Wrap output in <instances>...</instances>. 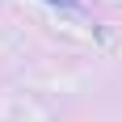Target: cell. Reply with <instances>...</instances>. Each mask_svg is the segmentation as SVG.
<instances>
[{"instance_id":"6da1fadb","label":"cell","mask_w":122,"mask_h":122,"mask_svg":"<svg viewBox=\"0 0 122 122\" xmlns=\"http://www.w3.org/2000/svg\"><path fill=\"white\" fill-rule=\"evenodd\" d=\"M55 4H67V0H55Z\"/></svg>"}]
</instances>
